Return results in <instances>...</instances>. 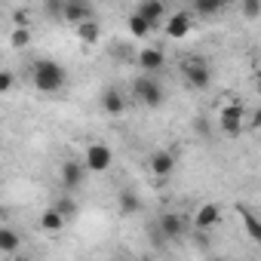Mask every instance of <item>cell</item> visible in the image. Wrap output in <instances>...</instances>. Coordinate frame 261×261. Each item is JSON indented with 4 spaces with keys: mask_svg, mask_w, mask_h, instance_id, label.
Segmentation results:
<instances>
[{
    "mask_svg": "<svg viewBox=\"0 0 261 261\" xmlns=\"http://www.w3.org/2000/svg\"><path fill=\"white\" fill-rule=\"evenodd\" d=\"M31 80L40 92L46 95H56L65 83H68V71L56 62V59H37L34 68H31Z\"/></svg>",
    "mask_w": 261,
    "mask_h": 261,
    "instance_id": "6da1fadb",
    "label": "cell"
},
{
    "mask_svg": "<svg viewBox=\"0 0 261 261\" xmlns=\"http://www.w3.org/2000/svg\"><path fill=\"white\" fill-rule=\"evenodd\" d=\"M133 95H136L139 105H145V108H160V105H163V86H160L157 77H151V74H142V77L133 83Z\"/></svg>",
    "mask_w": 261,
    "mask_h": 261,
    "instance_id": "7a4b0ae2",
    "label": "cell"
},
{
    "mask_svg": "<svg viewBox=\"0 0 261 261\" xmlns=\"http://www.w3.org/2000/svg\"><path fill=\"white\" fill-rule=\"evenodd\" d=\"M181 74H185V83L191 89H197V92L209 89V83H212V71H209V65L203 59H188L185 68H181Z\"/></svg>",
    "mask_w": 261,
    "mask_h": 261,
    "instance_id": "3957f363",
    "label": "cell"
},
{
    "mask_svg": "<svg viewBox=\"0 0 261 261\" xmlns=\"http://www.w3.org/2000/svg\"><path fill=\"white\" fill-rule=\"evenodd\" d=\"M218 126H221V133H227V136H240L243 129H246V111H243V105H237V101L224 105L218 111Z\"/></svg>",
    "mask_w": 261,
    "mask_h": 261,
    "instance_id": "277c9868",
    "label": "cell"
},
{
    "mask_svg": "<svg viewBox=\"0 0 261 261\" xmlns=\"http://www.w3.org/2000/svg\"><path fill=\"white\" fill-rule=\"evenodd\" d=\"M111 163H114V154H111V148L105 145V142H92L89 148H86V160H83V166H86V172H108L111 169Z\"/></svg>",
    "mask_w": 261,
    "mask_h": 261,
    "instance_id": "5b68a950",
    "label": "cell"
},
{
    "mask_svg": "<svg viewBox=\"0 0 261 261\" xmlns=\"http://www.w3.org/2000/svg\"><path fill=\"white\" fill-rule=\"evenodd\" d=\"M154 224H157V230L163 233L166 243H175V240H181V233H185V215H178V212H163Z\"/></svg>",
    "mask_w": 261,
    "mask_h": 261,
    "instance_id": "8992f818",
    "label": "cell"
},
{
    "mask_svg": "<svg viewBox=\"0 0 261 261\" xmlns=\"http://www.w3.org/2000/svg\"><path fill=\"white\" fill-rule=\"evenodd\" d=\"M148 166H151V172H154L157 178H169V175L175 172V154H172L169 148H157V151L151 154Z\"/></svg>",
    "mask_w": 261,
    "mask_h": 261,
    "instance_id": "52a82bcc",
    "label": "cell"
},
{
    "mask_svg": "<svg viewBox=\"0 0 261 261\" xmlns=\"http://www.w3.org/2000/svg\"><path fill=\"white\" fill-rule=\"evenodd\" d=\"M191 28H194V16H191V13H185V10H178V13H172V16L166 19V37H172V40L188 37V34H191Z\"/></svg>",
    "mask_w": 261,
    "mask_h": 261,
    "instance_id": "ba28073f",
    "label": "cell"
},
{
    "mask_svg": "<svg viewBox=\"0 0 261 261\" xmlns=\"http://www.w3.org/2000/svg\"><path fill=\"white\" fill-rule=\"evenodd\" d=\"M62 19H65L68 25H74V28H80V25H86V22H95V19H92V7H89V4H77V0H68V4H65Z\"/></svg>",
    "mask_w": 261,
    "mask_h": 261,
    "instance_id": "9c48e42d",
    "label": "cell"
},
{
    "mask_svg": "<svg viewBox=\"0 0 261 261\" xmlns=\"http://www.w3.org/2000/svg\"><path fill=\"white\" fill-rule=\"evenodd\" d=\"M218 221H221V206H218V203H203V206L194 212V227H197V230H212Z\"/></svg>",
    "mask_w": 261,
    "mask_h": 261,
    "instance_id": "30bf717a",
    "label": "cell"
},
{
    "mask_svg": "<svg viewBox=\"0 0 261 261\" xmlns=\"http://www.w3.org/2000/svg\"><path fill=\"white\" fill-rule=\"evenodd\" d=\"M136 13H139V16H142L151 28H157L160 22H166V19H169V16H166V7L160 4V0H142Z\"/></svg>",
    "mask_w": 261,
    "mask_h": 261,
    "instance_id": "8fae6325",
    "label": "cell"
},
{
    "mask_svg": "<svg viewBox=\"0 0 261 261\" xmlns=\"http://www.w3.org/2000/svg\"><path fill=\"white\" fill-rule=\"evenodd\" d=\"M83 175H86L83 163H77V160H65L62 163V185H65V191H77L83 185Z\"/></svg>",
    "mask_w": 261,
    "mask_h": 261,
    "instance_id": "7c38bea8",
    "label": "cell"
},
{
    "mask_svg": "<svg viewBox=\"0 0 261 261\" xmlns=\"http://www.w3.org/2000/svg\"><path fill=\"white\" fill-rule=\"evenodd\" d=\"M163 65H166V56H163V49H157V46L139 49V68H142L145 74H151V77H154V71H160Z\"/></svg>",
    "mask_w": 261,
    "mask_h": 261,
    "instance_id": "4fadbf2b",
    "label": "cell"
},
{
    "mask_svg": "<svg viewBox=\"0 0 261 261\" xmlns=\"http://www.w3.org/2000/svg\"><path fill=\"white\" fill-rule=\"evenodd\" d=\"M98 101H101V111H105L108 117H120V114L126 111V98H123V92L114 89V86H108Z\"/></svg>",
    "mask_w": 261,
    "mask_h": 261,
    "instance_id": "5bb4252c",
    "label": "cell"
},
{
    "mask_svg": "<svg viewBox=\"0 0 261 261\" xmlns=\"http://www.w3.org/2000/svg\"><path fill=\"white\" fill-rule=\"evenodd\" d=\"M117 209H120V215H139L142 212V197L133 188H123L117 194Z\"/></svg>",
    "mask_w": 261,
    "mask_h": 261,
    "instance_id": "9a60e30c",
    "label": "cell"
},
{
    "mask_svg": "<svg viewBox=\"0 0 261 261\" xmlns=\"http://www.w3.org/2000/svg\"><path fill=\"white\" fill-rule=\"evenodd\" d=\"M237 212H240V218H243V227H246V233L261 246V218L252 212V209H246V206H237Z\"/></svg>",
    "mask_w": 261,
    "mask_h": 261,
    "instance_id": "2e32d148",
    "label": "cell"
},
{
    "mask_svg": "<svg viewBox=\"0 0 261 261\" xmlns=\"http://www.w3.org/2000/svg\"><path fill=\"white\" fill-rule=\"evenodd\" d=\"M65 224H68V218H65V215H62V212H59L56 206H49V209H46V212L40 215V227H43V230H49V233L62 230Z\"/></svg>",
    "mask_w": 261,
    "mask_h": 261,
    "instance_id": "e0dca14e",
    "label": "cell"
},
{
    "mask_svg": "<svg viewBox=\"0 0 261 261\" xmlns=\"http://www.w3.org/2000/svg\"><path fill=\"white\" fill-rule=\"evenodd\" d=\"M77 37H80V43L92 46V43H98V37H101V25H98V22H86V25L77 28Z\"/></svg>",
    "mask_w": 261,
    "mask_h": 261,
    "instance_id": "ac0fdd59",
    "label": "cell"
},
{
    "mask_svg": "<svg viewBox=\"0 0 261 261\" xmlns=\"http://www.w3.org/2000/svg\"><path fill=\"white\" fill-rule=\"evenodd\" d=\"M19 246H22V243H19V233H16L13 227H0V252L13 255Z\"/></svg>",
    "mask_w": 261,
    "mask_h": 261,
    "instance_id": "d6986e66",
    "label": "cell"
},
{
    "mask_svg": "<svg viewBox=\"0 0 261 261\" xmlns=\"http://www.w3.org/2000/svg\"><path fill=\"white\" fill-rule=\"evenodd\" d=\"M126 25H129V34H133V37H148V34L154 31V28H151V25H148V22L139 16V13H133V16H129V22H126Z\"/></svg>",
    "mask_w": 261,
    "mask_h": 261,
    "instance_id": "ffe728a7",
    "label": "cell"
},
{
    "mask_svg": "<svg viewBox=\"0 0 261 261\" xmlns=\"http://www.w3.org/2000/svg\"><path fill=\"white\" fill-rule=\"evenodd\" d=\"M194 10H197V16H215L224 10V0H197Z\"/></svg>",
    "mask_w": 261,
    "mask_h": 261,
    "instance_id": "44dd1931",
    "label": "cell"
},
{
    "mask_svg": "<svg viewBox=\"0 0 261 261\" xmlns=\"http://www.w3.org/2000/svg\"><path fill=\"white\" fill-rule=\"evenodd\" d=\"M10 43H13V49H25V46L31 43V31H28V25H25V28H22V25H16V28H13Z\"/></svg>",
    "mask_w": 261,
    "mask_h": 261,
    "instance_id": "7402d4cb",
    "label": "cell"
},
{
    "mask_svg": "<svg viewBox=\"0 0 261 261\" xmlns=\"http://www.w3.org/2000/svg\"><path fill=\"white\" fill-rule=\"evenodd\" d=\"M56 209H59V212H62V215H65L68 221H71V218L77 215V203H74V197H62V200L56 203Z\"/></svg>",
    "mask_w": 261,
    "mask_h": 261,
    "instance_id": "603a6c76",
    "label": "cell"
},
{
    "mask_svg": "<svg viewBox=\"0 0 261 261\" xmlns=\"http://www.w3.org/2000/svg\"><path fill=\"white\" fill-rule=\"evenodd\" d=\"M240 13H243L246 19H258V16H261V0H246V4L240 7Z\"/></svg>",
    "mask_w": 261,
    "mask_h": 261,
    "instance_id": "cb8c5ba5",
    "label": "cell"
},
{
    "mask_svg": "<svg viewBox=\"0 0 261 261\" xmlns=\"http://www.w3.org/2000/svg\"><path fill=\"white\" fill-rule=\"evenodd\" d=\"M13 71H4L0 74V95H10V89H13Z\"/></svg>",
    "mask_w": 261,
    "mask_h": 261,
    "instance_id": "d4e9b609",
    "label": "cell"
},
{
    "mask_svg": "<svg viewBox=\"0 0 261 261\" xmlns=\"http://www.w3.org/2000/svg\"><path fill=\"white\" fill-rule=\"evenodd\" d=\"M252 129H258V133H261V105H258L255 114H252Z\"/></svg>",
    "mask_w": 261,
    "mask_h": 261,
    "instance_id": "484cf974",
    "label": "cell"
},
{
    "mask_svg": "<svg viewBox=\"0 0 261 261\" xmlns=\"http://www.w3.org/2000/svg\"><path fill=\"white\" fill-rule=\"evenodd\" d=\"M136 261H151V258H136Z\"/></svg>",
    "mask_w": 261,
    "mask_h": 261,
    "instance_id": "4316f807",
    "label": "cell"
},
{
    "mask_svg": "<svg viewBox=\"0 0 261 261\" xmlns=\"http://www.w3.org/2000/svg\"><path fill=\"white\" fill-rule=\"evenodd\" d=\"M258 95H261V80H258Z\"/></svg>",
    "mask_w": 261,
    "mask_h": 261,
    "instance_id": "83f0119b",
    "label": "cell"
}]
</instances>
